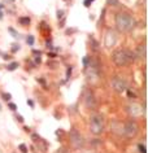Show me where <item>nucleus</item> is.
<instances>
[{
	"label": "nucleus",
	"mask_w": 148,
	"mask_h": 153,
	"mask_svg": "<svg viewBox=\"0 0 148 153\" xmlns=\"http://www.w3.org/2000/svg\"><path fill=\"white\" fill-rule=\"evenodd\" d=\"M62 14H64V12H62V11H58V17H62Z\"/></svg>",
	"instance_id": "obj_24"
},
{
	"label": "nucleus",
	"mask_w": 148,
	"mask_h": 153,
	"mask_svg": "<svg viewBox=\"0 0 148 153\" xmlns=\"http://www.w3.org/2000/svg\"><path fill=\"white\" fill-rule=\"evenodd\" d=\"M138 132V125L136 122L134 121H127L126 123L123 125V134L126 136H129V138H133V136H135Z\"/></svg>",
	"instance_id": "obj_5"
},
{
	"label": "nucleus",
	"mask_w": 148,
	"mask_h": 153,
	"mask_svg": "<svg viewBox=\"0 0 148 153\" xmlns=\"http://www.w3.org/2000/svg\"><path fill=\"white\" fill-rule=\"evenodd\" d=\"M83 103H84V105H86V108H90V109H94L95 105H96V101H95L94 93L91 92L90 90H86V91H84Z\"/></svg>",
	"instance_id": "obj_7"
},
{
	"label": "nucleus",
	"mask_w": 148,
	"mask_h": 153,
	"mask_svg": "<svg viewBox=\"0 0 148 153\" xmlns=\"http://www.w3.org/2000/svg\"><path fill=\"white\" fill-rule=\"evenodd\" d=\"M87 62H88V58L84 57V58H83V65H84V66H87Z\"/></svg>",
	"instance_id": "obj_22"
},
{
	"label": "nucleus",
	"mask_w": 148,
	"mask_h": 153,
	"mask_svg": "<svg viewBox=\"0 0 148 153\" xmlns=\"http://www.w3.org/2000/svg\"><path fill=\"white\" fill-rule=\"evenodd\" d=\"M70 144L73 149H81L83 147V139H82V135L77 130H71L70 131Z\"/></svg>",
	"instance_id": "obj_4"
},
{
	"label": "nucleus",
	"mask_w": 148,
	"mask_h": 153,
	"mask_svg": "<svg viewBox=\"0 0 148 153\" xmlns=\"http://www.w3.org/2000/svg\"><path fill=\"white\" fill-rule=\"evenodd\" d=\"M8 31L12 34V37H17V31H16L13 27H9V29H8Z\"/></svg>",
	"instance_id": "obj_16"
},
{
	"label": "nucleus",
	"mask_w": 148,
	"mask_h": 153,
	"mask_svg": "<svg viewBox=\"0 0 148 153\" xmlns=\"http://www.w3.org/2000/svg\"><path fill=\"white\" fill-rule=\"evenodd\" d=\"M116 25L117 29L122 32H127L133 29L134 19L129 13H118L116 17Z\"/></svg>",
	"instance_id": "obj_2"
},
{
	"label": "nucleus",
	"mask_w": 148,
	"mask_h": 153,
	"mask_svg": "<svg viewBox=\"0 0 148 153\" xmlns=\"http://www.w3.org/2000/svg\"><path fill=\"white\" fill-rule=\"evenodd\" d=\"M56 153H68L66 151H65V149L64 148H61V149H58V151L57 152H56Z\"/></svg>",
	"instance_id": "obj_21"
},
{
	"label": "nucleus",
	"mask_w": 148,
	"mask_h": 153,
	"mask_svg": "<svg viewBox=\"0 0 148 153\" xmlns=\"http://www.w3.org/2000/svg\"><path fill=\"white\" fill-rule=\"evenodd\" d=\"M107 1H108V4L109 5H113V6L118 5V0H107Z\"/></svg>",
	"instance_id": "obj_15"
},
{
	"label": "nucleus",
	"mask_w": 148,
	"mask_h": 153,
	"mask_svg": "<svg viewBox=\"0 0 148 153\" xmlns=\"http://www.w3.org/2000/svg\"><path fill=\"white\" fill-rule=\"evenodd\" d=\"M3 18V13H1V11H0V19Z\"/></svg>",
	"instance_id": "obj_26"
},
{
	"label": "nucleus",
	"mask_w": 148,
	"mask_h": 153,
	"mask_svg": "<svg viewBox=\"0 0 148 153\" xmlns=\"http://www.w3.org/2000/svg\"><path fill=\"white\" fill-rule=\"evenodd\" d=\"M138 56L139 57H146L147 56V52H146V45H140L139 48H138Z\"/></svg>",
	"instance_id": "obj_10"
},
{
	"label": "nucleus",
	"mask_w": 148,
	"mask_h": 153,
	"mask_svg": "<svg viewBox=\"0 0 148 153\" xmlns=\"http://www.w3.org/2000/svg\"><path fill=\"white\" fill-rule=\"evenodd\" d=\"M9 108H11L12 110H17V105L13 104V103H9Z\"/></svg>",
	"instance_id": "obj_18"
},
{
	"label": "nucleus",
	"mask_w": 148,
	"mask_h": 153,
	"mask_svg": "<svg viewBox=\"0 0 148 153\" xmlns=\"http://www.w3.org/2000/svg\"><path fill=\"white\" fill-rule=\"evenodd\" d=\"M112 58H113V62L117 66H126V65H130L134 61V53L129 50H117L113 53Z\"/></svg>",
	"instance_id": "obj_1"
},
{
	"label": "nucleus",
	"mask_w": 148,
	"mask_h": 153,
	"mask_svg": "<svg viewBox=\"0 0 148 153\" xmlns=\"http://www.w3.org/2000/svg\"><path fill=\"white\" fill-rule=\"evenodd\" d=\"M26 42H27L29 45H32L34 44V37H32V35H29L27 39H26Z\"/></svg>",
	"instance_id": "obj_12"
},
{
	"label": "nucleus",
	"mask_w": 148,
	"mask_h": 153,
	"mask_svg": "<svg viewBox=\"0 0 148 153\" xmlns=\"http://www.w3.org/2000/svg\"><path fill=\"white\" fill-rule=\"evenodd\" d=\"M83 153H92V152H88V151H86V152H83Z\"/></svg>",
	"instance_id": "obj_27"
},
{
	"label": "nucleus",
	"mask_w": 148,
	"mask_h": 153,
	"mask_svg": "<svg viewBox=\"0 0 148 153\" xmlns=\"http://www.w3.org/2000/svg\"><path fill=\"white\" fill-rule=\"evenodd\" d=\"M110 83H112V87L120 93L126 90V83H125V80L121 77H113Z\"/></svg>",
	"instance_id": "obj_6"
},
{
	"label": "nucleus",
	"mask_w": 148,
	"mask_h": 153,
	"mask_svg": "<svg viewBox=\"0 0 148 153\" xmlns=\"http://www.w3.org/2000/svg\"><path fill=\"white\" fill-rule=\"evenodd\" d=\"M3 99L4 100H11V95H9V93H4V95H3Z\"/></svg>",
	"instance_id": "obj_19"
},
{
	"label": "nucleus",
	"mask_w": 148,
	"mask_h": 153,
	"mask_svg": "<svg viewBox=\"0 0 148 153\" xmlns=\"http://www.w3.org/2000/svg\"><path fill=\"white\" fill-rule=\"evenodd\" d=\"M18 24L19 25H29V24H30V18H29V17H21V18H19L18 19Z\"/></svg>",
	"instance_id": "obj_11"
},
{
	"label": "nucleus",
	"mask_w": 148,
	"mask_h": 153,
	"mask_svg": "<svg viewBox=\"0 0 148 153\" xmlns=\"http://www.w3.org/2000/svg\"><path fill=\"white\" fill-rule=\"evenodd\" d=\"M91 1H94V0H86V1H84V5H86V6H90V5H91Z\"/></svg>",
	"instance_id": "obj_20"
},
{
	"label": "nucleus",
	"mask_w": 148,
	"mask_h": 153,
	"mask_svg": "<svg viewBox=\"0 0 148 153\" xmlns=\"http://www.w3.org/2000/svg\"><path fill=\"white\" fill-rule=\"evenodd\" d=\"M90 129H91V132L95 135H100L104 130V122H103V118L100 116H94L91 118V122H90Z\"/></svg>",
	"instance_id": "obj_3"
},
{
	"label": "nucleus",
	"mask_w": 148,
	"mask_h": 153,
	"mask_svg": "<svg viewBox=\"0 0 148 153\" xmlns=\"http://www.w3.org/2000/svg\"><path fill=\"white\" fill-rule=\"evenodd\" d=\"M127 93H129V96L131 97V99H134V97H135V95H134L133 92H130V91H129V92H127Z\"/></svg>",
	"instance_id": "obj_23"
},
{
	"label": "nucleus",
	"mask_w": 148,
	"mask_h": 153,
	"mask_svg": "<svg viewBox=\"0 0 148 153\" xmlns=\"http://www.w3.org/2000/svg\"><path fill=\"white\" fill-rule=\"evenodd\" d=\"M1 8H3V5H1V4H0V9H1Z\"/></svg>",
	"instance_id": "obj_28"
},
{
	"label": "nucleus",
	"mask_w": 148,
	"mask_h": 153,
	"mask_svg": "<svg viewBox=\"0 0 148 153\" xmlns=\"http://www.w3.org/2000/svg\"><path fill=\"white\" fill-rule=\"evenodd\" d=\"M19 151H21L22 153H27V147H26L25 144H19Z\"/></svg>",
	"instance_id": "obj_13"
},
{
	"label": "nucleus",
	"mask_w": 148,
	"mask_h": 153,
	"mask_svg": "<svg viewBox=\"0 0 148 153\" xmlns=\"http://www.w3.org/2000/svg\"><path fill=\"white\" fill-rule=\"evenodd\" d=\"M17 119H18L19 122H22V117H21V116H18V117H17Z\"/></svg>",
	"instance_id": "obj_25"
},
{
	"label": "nucleus",
	"mask_w": 148,
	"mask_h": 153,
	"mask_svg": "<svg viewBox=\"0 0 148 153\" xmlns=\"http://www.w3.org/2000/svg\"><path fill=\"white\" fill-rule=\"evenodd\" d=\"M112 130H113L116 134H123V125L121 122H112Z\"/></svg>",
	"instance_id": "obj_9"
},
{
	"label": "nucleus",
	"mask_w": 148,
	"mask_h": 153,
	"mask_svg": "<svg viewBox=\"0 0 148 153\" xmlns=\"http://www.w3.org/2000/svg\"><path fill=\"white\" fill-rule=\"evenodd\" d=\"M138 148H139V151L142 152V153H147V148L144 147V145H140L139 144V147H138Z\"/></svg>",
	"instance_id": "obj_17"
},
{
	"label": "nucleus",
	"mask_w": 148,
	"mask_h": 153,
	"mask_svg": "<svg viewBox=\"0 0 148 153\" xmlns=\"http://www.w3.org/2000/svg\"><path fill=\"white\" fill-rule=\"evenodd\" d=\"M129 110L133 117H138V116L143 114V108L140 106V104H131L129 106Z\"/></svg>",
	"instance_id": "obj_8"
},
{
	"label": "nucleus",
	"mask_w": 148,
	"mask_h": 153,
	"mask_svg": "<svg viewBox=\"0 0 148 153\" xmlns=\"http://www.w3.org/2000/svg\"><path fill=\"white\" fill-rule=\"evenodd\" d=\"M17 66H18L17 62H12V64L8 66V70H14V69H17Z\"/></svg>",
	"instance_id": "obj_14"
}]
</instances>
